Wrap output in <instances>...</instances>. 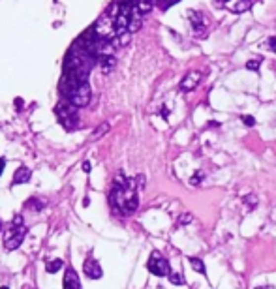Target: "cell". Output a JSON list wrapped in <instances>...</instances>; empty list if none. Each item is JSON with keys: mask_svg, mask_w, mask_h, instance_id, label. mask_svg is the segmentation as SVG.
Instances as JSON below:
<instances>
[{"mask_svg": "<svg viewBox=\"0 0 276 289\" xmlns=\"http://www.w3.org/2000/svg\"><path fill=\"white\" fill-rule=\"evenodd\" d=\"M109 199H111L113 208L120 214H132L137 208V192L132 186V180L124 177H117Z\"/></svg>", "mask_w": 276, "mask_h": 289, "instance_id": "6da1fadb", "label": "cell"}, {"mask_svg": "<svg viewBox=\"0 0 276 289\" xmlns=\"http://www.w3.org/2000/svg\"><path fill=\"white\" fill-rule=\"evenodd\" d=\"M58 90L62 100L70 102L76 107H85L86 103L90 102V86L88 81H79L72 75H62L60 84H58Z\"/></svg>", "mask_w": 276, "mask_h": 289, "instance_id": "7a4b0ae2", "label": "cell"}, {"mask_svg": "<svg viewBox=\"0 0 276 289\" xmlns=\"http://www.w3.org/2000/svg\"><path fill=\"white\" fill-rule=\"evenodd\" d=\"M55 115H57V121L66 128L68 131L76 130L77 124H79V115H77V107L72 105L66 100H60L55 107Z\"/></svg>", "mask_w": 276, "mask_h": 289, "instance_id": "3957f363", "label": "cell"}, {"mask_svg": "<svg viewBox=\"0 0 276 289\" xmlns=\"http://www.w3.org/2000/svg\"><path fill=\"white\" fill-rule=\"evenodd\" d=\"M25 235H27V227H25V222H23V216L17 214L13 218L10 229L4 235V246H6V250L19 248L21 243L25 241Z\"/></svg>", "mask_w": 276, "mask_h": 289, "instance_id": "277c9868", "label": "cell"}, {"mask_svg": "<svg viewBox=\"0 0 276 289\" xmlns=\"http://www.w3.org/2000/svg\"><path fill=\"white\" fill-rule=\"evenodd\" d=\"M149 271L153 272L154 276H167L171 274V267H169V261L163 257L160 252H153L151 257H149Z\"/></svg>", "mask_w": 276, "mask_h": 289, "instance_id": "5b68a950", "label": "cell"}, {"mask_svg": "<svg viewBox=\"0 0 276 289\" xmlns=\"http://www.w3.org/2000/svg\"><path fill=\"white\" fill-rule=\"evenodd\" d=\"M201 81V74L199 72H188V74L182 77L181 81V90H186V92H190L194 90Z\"/></svg>", "mask_w": 276, "mask_h": 289, "instance_id": "8992f818", "label": "cell"}, {"mask_svg": "<svg viewBox=\"0 0 276 289\" xmlns=\"http://www.w3.org/2000/svg\"><path fill=\"white\" fill-rule=\"evenodd\" d=\"M83 271H85V274L90 278V280H98V278H102V267L98 265V261H94L92 257L90 259H86L85 265H83Z\"/></svg>", "mask_w": 276, "mask_h": 289, "instance_id": "52a82bcc", "label": "cell"}, {"mask_svg": "<svg viewBox=\"0 0 276 289\" xmlns=\"http://www.w3.org/2000/svg\"><path fill=\"white\" fill-rule=\"evenodd\" d=\"M64 289H81L79 276H77V272L72 267L66 269V274H64Z\"/></svg>", "mask_w": 276, "mask_h": 289, "instance_id": "ba28073f", "label": "cell"}, {"mask_svg": "<svg viewBox=\"0 0 276 289\" xmlns=\"http://www.w3.org/2000/svg\"><path fill=\"white\" fill-rule=\"evenodd\" d=\"M30 180V171L27 167L17 169L15 177H13V184H23V182H29Z\"/></svg>", "mask_w": 276, "mask_h": 289, "instance_id": "9c48e42d", "label": "cell"}, {"mask_svg": "<svg viewBox=\"0 0 276 289\" xmlns=\"http://www.w3.org/2000/svg\"><path fill=\"white\" fill-rule=\"evenodd\" d=\"M190 263H192V267H194V271L205 274V265H203L201 259H197V257H190Z\"/></svg>", "mask_w": 276, "mask_h": 289, "instance_id": "30bf717a", "label": "cell"}, {"mask_svg": "<svg viewBox=\"0 0 276 289\" xmlns=\"http://www.w3.org/2000/svg\"><path fill=\"white\" fill-rule=\"evenodd\" d=\"M62 265H64V263L60 261V259H55V261H51L47 267H45V271H47V272H57V271H60V269H62Z\"/></svg>", "mask_w": 276, "mask_h": 289, "instance_id": "8fae6325", "label": "cell"}, {"mask_svg": "<svg viewBox=\"0 0 276 289\" xmlns=\"http://www.w3.org/2000/svg\"><path fill=\"white\" fill-rule=\"evenodd\" d=\"M246 68L252 70V72H256L257 68H259V60H250V62H246Z\"/></svg>", "mask_w": 276, "mask_h": 289, "instance_id": "7c38bea8", "label": "cell"}, {"mask_svg": "<svg viewBox=\"0 0 276 289\" xmlns=\"http://www.w3.org/2000/svg\"><path fill=\"white\" fill-rule=\"evenodd\" d=\"M171 282H173V284H177V286H181L182 278L179 276V274H171Z\"/></svg>", "mask_w": 276, "mask_h": 289, "instance_id": "4fadbf2b", "label": "cell"}, {"mask_svg": "<svg viewBox=\"0 0 276 289\" xmlns=\"http://www.w3.org/2000/svg\"><path fill=\"white\" fill-rule=\"evenodd\" d=\"M203 178V173H196V177L192 178V184H197V180H201Z\"/></svg>", "mask_w": 276, "mask_h": 289, "instance_id": "5bb4252c", "label": "cell"}, {"mask_svg": "<svg viewBox=\"0 0 276 289\" xmlns=\"http://www.w3.org/2000/svg\"><path fill=\"white\" fill-rule=\"evenodd\" d=\"M242 121L246 122L248 126H252V124H254V119H252V117H244V119H242Z\"/></svg>", "mask_w": 276, "mask_h": 289, "instance_id": "9a60e30c", "label": "cell"}, {"mask_svg": "<svg viewBox=\"0 0 276 289\" xmlns=\"http://www.w3.org/2000/svg\"><path fill=\"white\" fill-rule=\"evenodd\" d=\"M269 40H271V41H269V43H271V47H273V49L276 51V38H269Z\"/></svg>", "mask_w": 276, "mask_h": 289, "instance_id": "2e32d148", "label": "cell"}, {"mask_svg": "<svg viewBox=\"0 0 276 289\" xmlns=\"http://www.w3.org/2000/svg\"><path fill=\"white\" fill-rule=\"evenodd\" d=\"M4 167H6V162L0 158V175H2V171H4Z\"/></svg>", "mask_w": 276, "mask_h": 289, "instance_id": "e0dca14e", "label": "cell"}, {"mask_svg": "<svg viewBox=\"0 0 276 289\" xmlns=\"http://www.w3.org/2000/svg\"><path fill=\"white\" fill-rule=\"evenodd\" d=\"M0 289H10V288H6V286H4V288H0Z\"/></svg>", "mask_w": 276, "mask_h": 289, "instance_id": "ac0fdd59", "label": "cell"}, {"mask_svg": "<svg viewBox=\"0 0 276 289\" xmlns=\"http://www.w3.org/2000/svg\"><path fill=\"white\" fill-rule=\"evenodd\" d=\"M259 289H269V288H259Z\"/></svg>", "mask_w": 276, "mask_h": 289, "instance_id": "d6986e66", "label": "cell"}, {"mask_svg": "<svg viewBox=\"0 0 276 289\" xmlns=\"http://www.w3.org/2000/svg\"><path fill=\"white\" fill-rule=\"evenodd\" d=\"M0 227H2V222H0Z\"/></svg>", "mask_w": 276, "mask_h": 289, "instance_id": "ffe728a7", "label": "cell"}]
</instances>
